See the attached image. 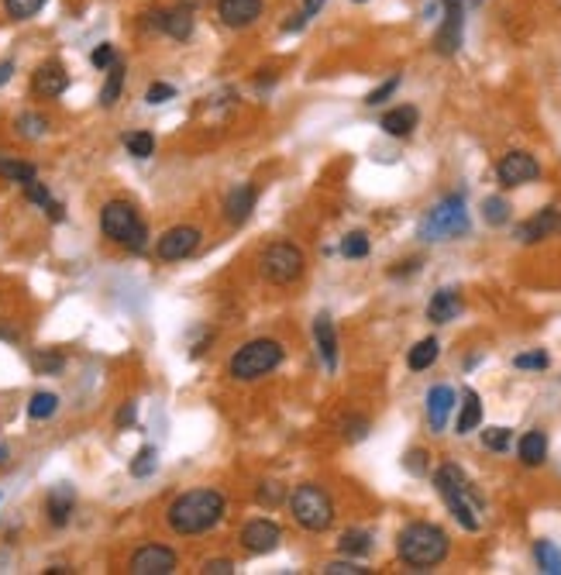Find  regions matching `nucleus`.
<instances>
[{
  "label": "nucleus",
  "instance_id": "1",
  "mask_svg": "<svg viewBox=\"0 0 561 575\" xmlns=\"http://www.w3.org/2000/svg\"><path fill=\"white\" fill-rule=\"evenodd\" d=\"M221 517H224V497L217 489H190V493L176 497L169 514H166L176 534H204V531L217 527Z\"/></svg>",
  "mask_w": 561,
  "mask_h": 575
},
{
  "label": "nucleus",
  "instance_id": "2",
  "mask_svg": "<svg viewBox=\"0 0 561 575\" xmlns=\"http://www.w3.org/2000/svg\"><path fill=\"white\" fill-rule=\"evenodd\" d=\"M434 486H438L441 499L448 503L451 517L458 520L465 531H479V524H483V520H479V514H483V499H479V493L472 489V482L465 479V472L455 465V461H445V465L438 469Z\"/></svg>",
  "mask_w": 561,
  "mask_h": 575
},
{
  "label": "nucleus",
  "instance_id": "3",
  "mask_svg": "<svg viewBox=\"0 0 561 575\" xmlns=\"http://www.w3.org/2000/svg\"><path fill=\"white\" fill-rule=\"evenodd\" d=\"M396 552L410 569H434L448 558V534L434 524H410L396 537Z\"/></svg>",
  "mask_w": 561,
  "mask_h": 575
},
{
  "label": "nucleus",
  "instance_id": "4",
  "mask_svg": "<svg viewBox=\"0 0 561 575\" xmlns=\"http://www.w3.org/2000/svg\"><path fill=\"white\" fill-rule=\"evenodd\" d=\"M100 228H104V234L111 242L124 245L128 251H145V245H149V228L138 221V211L131 204H124V200H111L104 207Z\"/></svg>",
  "mask_w": 561,
  "mask_h": 575
},
{
  "label": "nucleus",
  "instance_id": "5",
  "mask_svg": "<svg viewBox=\"0 0 561 575\" xmlns=\"http://www.w3.org/2000/svg\"><path fill=\"white\" fill-rule=\"evenodd\" d=\"M468 231V211H465L462 193H451L441 204H434L427 217L421 221V238L424 242H448V238H462Z\"/></svg>",
  "mask_w": 561,
  "mask_h": 575
},
{
  "label": "nucleus",
  "instance_id": "6",
  "mask_svg": "<svg viewBox=\"0 0 561 575\" xmlns=\"http://www.w3.org/2000/svg\"><path fill=\"white\" fill-rule=\"evenodd\" d=\"M279 362H283V345L272 342V338H255V342L234 351L231 362H228V372L234 379H241V383H252L258 376L272 372Z\"/></svg>",
  "mask_w": 561,
  "mask_h": 575
},
{
  "label": "nucleus",
  "instance_id": "7",
  "mask_svg": "<svg viewBox=\"0 0 561 575\" xmlns=\"http://www.w3.org/2000/svg\"><path fill=\"white\" fill-rule=\"evenodd\" d=\"M290 507H293L296 524H300V527H307V531H313V534L328 531L330 524H334V503H330L328 493H324L321 486H313V482L296 486Z\"/></svg>",
  "mask_w": 561,
  "mask_h": 575
},
{
  "label": "nucleus",
  "instance_id": "8",
  "mask_svg": "<svg viewBox=\"0 0 561 575\" xmlns=\"http://www.w3.org/2000/svg\"><path fill=\"white\" fill-rule=\"evenodd\" d=\"M258 269H262V276H266L269 283L290 287V283H296V279L303 276L307 259H303V251L296 249V245H290V242H276V245H269V249L262 251Z\"/></svg>",
  "mask_w": 561,
  "mask_h": 575
},
{
  "label": "nucleus",
  "instance_id": "9",
  "mask_svg": "<svg viewBox=\"0 0 561 575\" xmlns=\"http://www.w3.org/2000/svg\"><path fill=\"white\" fill-rule=\"evenodd\" d=\"M445 4V18L434 35V52L438 56H455L462 49L465 35V0H441Z\"/></svg>",
  "mask_w": 561,
  "mask_h": 575
},
{
  "label": "nucleus",
  "instance_id": "10",
  "mask_svg": "<svg viewBox=\"0 0 561 575\" xmlns=\"http://www.w3.org/2000/svg\"><path fill=\"white\" fill-rule=\"evenodd\" d=\"M196 245H200V231L190 228V224H179V228H169L162 238H158V259H166V262H179V259H186V255H194Z\"/></svg>",
  "mask_w": 561,
  "mask_h": 575
},
{
  "label": "nucleus",
  "instance_id": "11",
  "mask_svg": "<svg viewBox=\"0 0 561 575\" xmlns=\"http://www.w3.org/2000/svg\"><path fill=\"white\" fill-rule=\"evenodd\" d=\"M500 183H503L506 190H513V187H523V183H534L538 176H541V166H538V159L527 152H510L503 155V162H500Z\"/></svg>",
  "mask_w": 561,
  "mask_h": 575
},
{
  "label": "nucleus",
  "instance_id": "12",
  "mask_svg": "<svg viewBox=\"0 0 561 575\" xmlns=\"http://www.w3.org/2000/svg\"><path fill=\"white\" fill-rule=\"evenodd\" d=\"M279 541H283V531H279V524H272V520H252V524H245V531H241V544H245V552H252V555H269L279 548Z\"/></svg>",
  "mask_w": 561,
  "mask_h": 575
},
{
  "label": "nucleus",
  "instance_id": "13",
  "mask_svg": "<svg viewBox=\"0 0 561 575\" xmlns=\"http://www.w3.org/2000/svg\"><path fill=\"white\" fill-rule=\"evenodd\" d=\"M131 572L135 575H169L176 572V552L162 544H145L131 555Z\"/></svg>",
  "mask_w": 561,
  "mask_h": 575
},
{
  "label": "nucleus",
  "instance_id": "14",
  "mask_svg": "<svg viewBox=\"0 0 561 575\" xmlns=\"http://www.w3.org/2000/svg\"><path fill=\"white\" fill-rule=\"evenodd\" d=\"M558 231H561V214L555 207H544L541 214H534L530 221H523L520 228H517V242L534 245V242H544V238H551Z\"/></svg>",
  "mask_w": 561,
  "mask_h": 575
},
{
  "label": "nucleus",
  "instance_id": "15",
  "mask_svg": "<svg viewBox=\"0 0 561 575\" xmlns=\"http://www.w3.org/2000/svg\"><path fill=\"white\" fill-rule=\"evenodd\" d=\"M217 18L228 28H249L262 18V0H221L217 4Z\"/></svg>",
  "mask_w": 561,
  "mask_h": 575
},
{
  "label": "nucleus",
  "instance_id": "16",
  "mask_svg": "<svg viewBox=\"0 0 561 575\" xmlns=\"http://www.w3.org/2000/svg\"><path fill=\"white\" fill-rule=\"evenodd\" d=\"M451 410H455V389H451V386H434V389L427 393V424H430L434 434H441L448 427Z\"/></svg>",
  "mask_w": 561,
  "mask_h": 575
},
{
  "label": "nucleus",
  "instance_id": "17",
  "mask_svg": "<svg viewBox=\"0 0 561 575\" xmlns=\"http://www.w3.org/2000/svg\"><path fill=\"white\" fill-rule=\"evenodd\" d=\"M255 200H258L255 187H249V183L234 187V190L228 193V200H224V217H228V224H234V228L245 224L255 211Z\"/></svg>",
  "mask_w": 561,
  "mask_h": 575
},
{
  "label": "nucleus",
  "instance_id": "18",
  "mask_svg": "<svg viewBox=\"0 0 561 575\" xmlns=\"http://www.w3.org/2000/svg\"><path fill=\"white\" fill-rule=\"evenodd\" d=\"M32 87H35V94H41V96H59V94H66L69 77H66V69H62L59 62H45V66L35 69Z\"/></svg>",
  "mask_w": 561,
  "mask_h": 575
},
{
  "label": "nucleus",
  "instance_id": "19",
  "mask_svg": "<svg viewBox=\"0 0 561 575\" xmlns=\"http://www.w3.org/2000/svg\"><path fill=\"white\" fill-rule=\"evenodd\" d=\"M313 338H317V351H321V359L328 365V372H334L338 369V334H334V321L328 314H321L313 321Z\"/></svg>",
  "mask_w": 561,
  "mask_h": 575
},
{
  "label": "nucleus",
  "instance_id": "20",
  "mask_svg": "<svg viewBox=\"0 0 561 575\" xmlns=\"http://www.w3.org/2000/svg\"><path fill=\"white\" fill-rule=\"evenodd\" d=\"M458 314H462L458 289H438V293L430 297V304H427V317H430L434 324H448V321H455Z\"/></svg>",
  "mask_w": 561,
  "mask_h": 575
},
{
  "label": "nucleus",
  "instance_id": "21",
  "mask_svg": "<svg viewBox=\"0 0 561 575\" xmlns=\"http://www.w3.org/2000/svg\"><path fill=\"white\" fill-rule=\"evenodd\" d=\"M73 503H77V493H73V486H56L49 499H45V510H49V520L56 524V527H66L69 524V514H73Z\"/></svg>",
  "mask_w": 561,
  "mask_h": 575
},
{
  "label": "nucleus",
  "instance_id": "22",
  "mask_svg": "<svg viewBox=\"0 0 561 575\" xmlns=\"http://www.w3.org/2000/svg\"><path fill=\"white\" fill-rule=\"evenodd\" d=\"M417 121H421V114H417V107H410V104H403V107H393V111H386L383 114V132L393 134V138H407V134H413V128H417Z\"/></svg>",
  "mask_w": 561,
  "mask_h": 575
},
{
  "label": "nucleus",
  "instance_id": "23",
  "mask_svg": "<svg viewBox=\"0 0 561 575\" xmlns=\"http://www.w3.org/2000/svg\"><path fill=\"white\" fill-rule=\"evenodd\" d=\"M162 32L176 41H186L190 35H194V11H190V7L162 11Z\"/></svg>",
  "mask_w": 561,
  "mask_h": 575
},
{
  "label": "nucleus",
  "instance_id": "24",
  "mask_svg": "<svg viewBox=\"0 0 561 575\" xmlns=\"http://www.w3.org/2000/svg\"><path fill=\"white\" fill-rule=\"evenodd\" d=\"M517 455H520L523 465H541L544 459H547V438H544V431H527L520 438V444H517Z\"/></svg>",
  "mask_w": 561,
  "mask_h": 575
},
{
  "label": "nucleus",
  "instance_id": "25",
  "mask_svg": "<svg viewBox=\"0 0 561 575\" xmlns=\"http://www.w3.org/2000/svg\"><path fill=\"white\" fill-rule=\"evenodd\" d=\"M483 424V403H479V393L475 389H465V403H462V414H458V434H468Z\"/></svg>",
  "mask_w": 561,
  "mask_h": 575
},
{
  "label": "nucleus",
  "instance_id": "26",
  "mask_svg": "<svg viewBox=\"0 0 561 575\" xmlns=\"http://www.w3.org/2000/svg\"><path fill=\"white\" fill-rule=\"evenodd\" d=\"M438 351H441V345H438V338H424V342H417V345L410 348L407 362L413 372H424V369H430V365L438 362Z\"/></svg>",
  "mask_w": 561,
  "mask_h": 575
},
{
  "label": "nucleus",
  "instance_id": "27",
  "mask_svg": "<svg viewBox=\"0 0 561 575\" xmlns=\"http://www.w3.org/2000/svg\"><path fill=\"white\" fill-rule=\"evenodd\" d=\"M534 558H538V569L547 575H561V552L555 541H538L534 544Z\"/></svg>",
  "mask_w": 561,
  "mask_h": 575
},
{
  "label": "nucleus",
  "instance_id": "28",
  "mask_svg": "<svg viewBox=\"0 0 561 575\" xmlns=\"http://www.w3.org/2000/svg\"><path fill=\"white\" fill-rule=\"evenodd\" d=\"M0 176L14 179V183H32V179H39V169L32 162H18V159H4L0 155Z\"/></svg>",
  "mask_w": 561,
  "mask_h": 575
},
{
  "label": "nucleus",
  "instance_id": "29",
  "mask_svg": "<svg viewBox=\"0 0 561 575\" xmlns=\"http://www.w3.org/2000/svg\"><path fill=\"white\" fill-rule=\"evenodd\" d=\"M121 90H124V66L114 62V66L107 69V83H104V90H100V104H104V107H114Z\"/></svg>",
  "mask_w": 561,
  "mask_h": 575
},
{
  "label": "nucleus",
  "instance_id": "30",
  "mask_svg": "<svg viewBox=\"0 0 561 575\" xmlns=\"http://www.w3.org/2000/svg\"><path fill=\"white\" fill-rule=\"evenodd\" d=\"M338 548H341V555H368L372 552V534L368 531H348V534H341Z\"/></svg>",
  "mask_w": 561,
  "mask_h": 575
},
{
  "label": "nucleus",
  "instance_id": "31",
  "mask_svg": "<svg viewBox=\"0 0 561 575\" xmlns=\"http://www.w3.org/2000/svg\"><path fill=\"white\" fill-rule=\"evenodd\" d=\"M56 410H59L56 393H35L32 403H28V417H32V421H49Z\"/></svg>",
  "mask_w": 561,
  "mask_h": 575
},
{
  "label": "nucleus",
  "instance_id": "32",
  "mask_svg": "<svg viewBox=\"0 0 561 575\" xmlns=\"http://www.w3.org/2000/svg\"><path fill=\"white\" fill-rule=\"evenodd\" d=\"M324 4H328V0H303V7H300L290 21H283V32H303V28H307V21L321 14V7H324Z\"/></svg>",
  "mask_w": 561,
  "mask_h": 575
},
{
  "label": "nucleus",
  "instance_id": "33",
  "mask_svg": "<svg viewBox=\"0 0 561 575\" xmlns=\"http://www.w3.org/2000/svg\"><path fill=\"white\" fill-rule=\"evenodd\" d=\"M124 149L128 155H135V159H149L155 152V138L149 132H131L124 134Z\"/></svg>",
  "mask_w": 561,
  "mask_h": 575
},
{
  "label": "nucleus",
  "instance_id": "34",
  "mask_svg": "<svg viewBox=\"0 0 561 575\" xmlns=\"http://www.w3.org/2000/svg\"><path fill=\"white\" fill-rule=\"evenodd\" d=\"M483 217H485V224H506L510 221V204H506L503 196H485V204H483Z\"/></svg>",
  "mask_w": 561,
  "mask_h": 575
},
{
  "label": "nucleus",
  "instance_id": "35",
  "mask_svg": "<svg viewBox=\"0 0 561 575\" xmlns=\"http://www.w3.org/2000/svg\"><path fill=\"white\" fill-rule=\"evenodd\" d=\"M155 465H158V452H155L152 444H145L135 455V461H131V476H135V479H145V476L155 472Z\"/></svg>",
  "mask_w": 561,
  "mask_h": 575
},
{
  "label": "nucleus",
  "instance_id": "36",
  "mask_svg": "<svg viewBox=\"0 0 561 575\" xmlns=\"http://www.w3.org/2000/svg\"><path fill=\"white\" fill-rule=\"evenodd\" d=\"M49 0H4V7H7V14L14 21H28L35 18L41 7H45Z\"/></svg>",
  "mask_w": 561,
  "mask_h": 575
},
{
  "label": "nucleus",
  "instance_id": "37",
  "mask_svg": "<svg viewBox=\"0 0 561 575\" xmlns=\"http://www.w3.org/2000/svg\"><path fill=\"white\" fill-rule=\"evenodd\" d=\"M341 255H345V259H366L368 255V234L366 231H351L348 238L341 242Z\"/></svg>",
  "mask_w": 561,
  "mask_h": 575
},
{
  "label": "nucleus",
  "instance_id": "38",
  "mask_svg": "<svg viewBox=\"0 0 561 575\" xmlns=\"http://www.w3.org/2000/svg\"><path fill=\"white\" fill-rule=\"evenodd\" d=\"M14 128H18L21 138H41V134L49 132V121L41 114H21Z\"/></svg>",
  "mask_w": 561,
  "mask_h": 575
},
{
  "label": "nucleus",
  "instance_id": "39",
  "mask_svg": "<svg viewBox=\"0 0 561 575\" xmlns=\"http://www.w3.org/2000/svg\"><path fill=\"white\" fill-rule=\"evenodd\" d=\"M547 362H551V359H547V351H541V348H538V351H523V355H517V359H513V365H517V369H538V372H541V369H547Z\"/></svg>",
  "mask_w": 561,
  "mask_h": 575
},
{
  "label": "nucleus",
  "instance_id": "40",
  "mask_svg": "<svg viewBox=\"0 0 561 575\" xmlns=\"http://www.w3.org/2000/svg\"><path fill=\"white\" fill-rule=\"evenodd\" d=\"M483 444L493 448V452H506L510 448V431L506 427H489V431H483Z\"/></svg>",
  "mask_w": 561,
  "mask_h": 575
},
{
  "label": "nucleus",
  "instance_id": "41",
  "mask_svg": "<svg viewBox=\"0 0 561 575\" xmlns=\"http://www.w3.org/2000/svg\"><path fill=\"white\" fill-rule=\"evenodd\" d=\"M396 87H400V77H389L383 87H376V90L366 96V104H368V107H376V104H386L389 96L396 94Z\"/></svg>",
  "mask_w": 561,
  "mask_h": 575
},
{
  "label": "nucleus",
  "instance_id": "42",
  "mask_svg": "<svg viewBox=\"0 0 561 575\" xmlns=\"http://www.w3.org/2000/svg\"><path fill=\"white\" fill-rule=\"evenodd\" d=\"M24 196H28L32 204H39V207H49V204H52V196H49V190L41 187L39 179H32V183H24Z\"/></svg>",
  "mask_w": 561,
  "mask_h": 575
},
{
  "label": "nucleus",
  "instance_id": "43",
  "mask_svg": "<svg viewBox=\"0 0 561 575\" xmlns=\"http://www.w3.org/2000/svg\"><path fill=\"white\" fill-rule=\"evenodd\" d=\"M173 96H176V87H169V83H152L145 100H149V104H166V100H173Z\"/></svg>",
  "mask_w": 561,
  "mask_h": 575
},
{
  "label": "nucleus",
  "instance_id": "44",
  "mask_svg": "<svg viewBox=\"0 0 561 575\" xmlns=\"http://www.w3.org/2000/svg\"><path fill=\"white\" fill-rule=\"evenodd\" d=\"M345 438H348V442H366V438H368V421H362V417H351V421H345Z\"/></svg>",
  "mask_w": 561,
  "mask_h": 575
},
{
  "label": "nucleus",
  "instance_id": "45",
  "mask_svg": "<svg viewBox=\"0 0 561 575\" xmlns=\"http://www.w3.org/2000/svg\"><path fill=\"white\" fill-rule=\"evenodd\" d=\"M90 62H94L97 69H111V66H114V45H107V41L97 45V49H94V56H90Z\"/></svg>",
  "mask_w": 561,
  "mask_h": 575
},
{
  "label": "nucleus",
  "instance_id": "46",
  "mask_svg": "<svg viewBox=\"0 0 561 575\" xmlns=\"http://www.w3.org/2000/svg\"><path fill=\"white\" fill-rule=\"evenodd\" d=\"M403 465H407V472H413V476H424L427 472V452L413 448L407 459H403Z\"/></svg>",
  "mask_w": 561,
  "mask_h": 575
},
{
  "label": "nucleus",
  "instance_id": "47",
  "mask_svg": "<svg viewBox=\"0 0 561 575\" xmlns=\"http://www.w3.org/2000/svg\"><path fill=\"white\" fill-rule=\"evenodd\" d=\"M324 572H328V575H368V569H362V565H351V561H330Z\"/></svg>",
  "mask_w": 561,
  "mask_h": 575
},
{
  "label": "nucleus",
  "instance_id": "48",
  "mask_svg": "<svg viewBox=\"0 0 561 575\" xmlns=\"http://www.w3.org/2000/svg\"><path fill=\"white\" fill-rule=\"evenodd\" d=\"M279 497H283V486L279 482H266L262 489H258V503H279Z\"/></svg>",
  "mask_w": 561,
  "mask_h": 575
},
{
  "label": "nucleus",
  "instance_id": "49",
  "mask_svg": "<svg viewBox=\"0 0 561 575\" xmlns=\"http://www.w3.org/2000/svg\"><path fill=\"white\" fill-rule=\"evenodd\" d=\"M35 369L39 372H59L62 369V355H35Z\"/></svg>",
  "mask_w": 561,
  "mask_h": 575
},
{
  "label": "nucleus",
  "instance_id": "50",
  "mask_svg": "<svg viewBox=\"0 0 561 575\" xmlns=\"http://www.w3.org/2000/svg\"><path fill=\"white\" fill-rule=\"evenodd\" d=\"M204 572L207 575H231L234 565L228 561V558H217V561H207V565H204Z\"/></svg>",
  "mask_w": 561,
  "mask_h": 575
},
{
  "label": "nucleus",
  "instance_id": "51",
  "mask_svg": "<svg viewBox=\"0 0 561 575\" xmlns=\"http://www.w3.org/2000/svg\"><path fill=\"white\" fill-rule=\"evenodd\" d=\"M135 417H138V406L135 403H124V406H121V414H117V427H131Z\"/></svg>",
  "mask_w": 561,
  "mask_h": 575
},
{
  "label": "nucleus",
  "instance_id": "52",
  "mask_svg": "<svg viewBox=\"0 0 561 575\" xmlns=\"http://www.w3.org/2000/svg\"><path fill=\"white\" fill-rule=\"evenodd\" d=\"M11 73H14V62H0V87L11 79Z\"/></svg>",
  "mask_w": 561,
  "mask_h": 575
},
{
  "label": "nucleus",
  "instance_id": "53",
  "mask_svg": "<svg viewBox=\"0 0 561 575\" xmlns=\"http://www.w3.org/2000/svg\"><path fill=\"white\" fill-rule=\"evenodd\" d=\"M7 459H11V448L0 442V465H7Z\"/></svg>",
  "mask_w": 561,
  "mask_h": 575
},
{
  "label": "nucleus",
  "instance_id": "54",
  "mask_svg": "<svg viewBox=\"0 0 561 575\" xmlns=\"http://www.w3.org/2000/svg\"><path fill=\"white\" fill-rule=\"evenodd\" d=\"M200 4H204V0H179V7H190V11H194V7H200Z\"/></svg>",
  "mask_w": 561,
  "mask_h": 575
},
{
  "label": "nucleus",
  "instance_id": "55",
  "mask_svg": "<svg viewBox=\"0 0 561 575\" xmlns=\"http://www.w3.org/2000/svg\"><path fill=\"white\" fill-rule=\"evenodd\" d=\"M355 4H366V0H355Z\"/></svg>",
  "mask_w": 561,
  "mask_h": 575
}]
</instances>
